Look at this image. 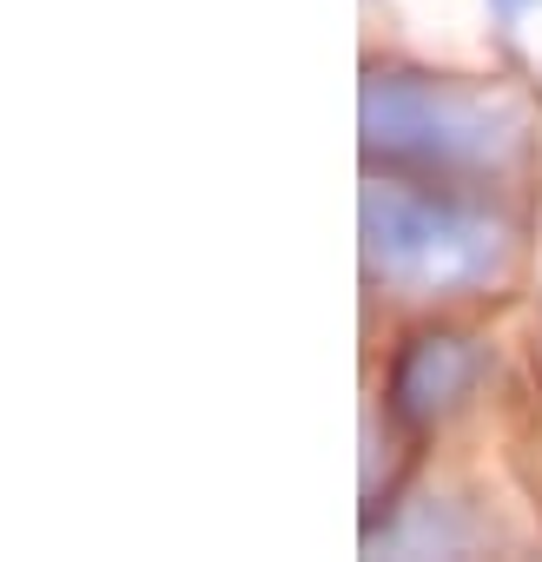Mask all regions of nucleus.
<instances>
[{
  "label": "nucleus",
  "mask_w": 542,
  "mask_h": 562,
  "mask_svg": "<svg viewBox=\"0 0 542 562\" xmlns=\"http://www.w3.org/2000/svg\"><path fill=\"white\" fill-rule=\"evenodd\" d=\"M483 378V345L470 331H417L397 345L391 358V417L410 424V430H430L437 417H450Z\"/></svg>",
  "instance_id": "obj_3"
},
{
  "label": "nucleus",
  "mask_w": 542,
  "mask_h": 562,
  "mask_svg": "<svg viewBox=\"0 0 542 562\" xmlns=\"http://www.w3.org/2000/svg\"><path fill=\"white\" fill-rule=\"evenodd\" d=\"M522 8H535V0H503V14H522Z\"/></svg>",
  "instance_id": "obj_4"
},
{
  "label": "nucleus",
  "mask_w": 542,
  "mask_h": 562,
  "mask_svg": "<svg viewBox=\"0 0 542 562\" xmlns=\"http://www.w3.org/2000/svg\"><path fill=\"white\" fill-rule=\"evenodd\" d=\"M364 153L410 172H489L522 146V113L430 74H364Z\"/></svg>",
  "instance_id": "obj_2"
},
{
  "label": "nucleus",
  "mask_w": 542,
  "mask_h": 562,
  "mask_svg": "<svg viewBox=\"0 0 542 562\" xmlns=\"http://www.w3.org/2000/svg\"><path fill=\"white\" fill-rule=\"evenodd\" d=\"M364 265L404 292H476L509 265V232L483 205L404 179L364 186Z\"/></svg>",
  "instance_id": "obj_1"
}]
</instances>
